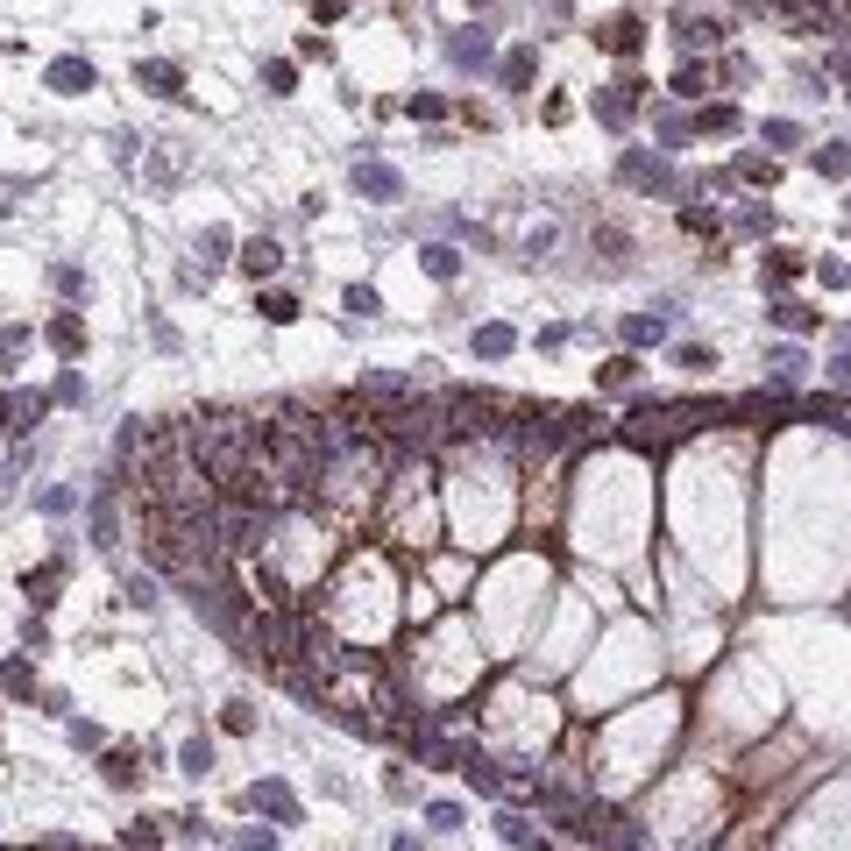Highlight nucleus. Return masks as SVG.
Returning <instances> with one entry per match:
<instances>
[{"instance_id":"4468645a","label":"nucleus","mask_w":851,"mask_h":851,"mask_svg":"<svg viewBox=\"0 0 851 851\" xmlns=\"http://www.w3.org/2000/svg\"><path fill=\"white\" fill-rule=\"evenodd\" d=\"M50 348H57V355H79V348H86L79 313H57V320H50Z\"/></svg>"},{"instance_id":"a211bd4d","label":"nucleus","mask_w":851,"mask_h":851,"mask_svg":"<svg viewBox=\"0 0 851 851\" xmlns=\"http://www.w3.org/2000/svg\"><path fill=\"white\" fill-rule=\"evenodd\" d=\"M511 348H518V334H511V327H476V355H483V362H504Z\"/></svg>"},{"instance_id":"7ed1b4c3","label":"nucleus","mask_w":851,"mask_h":851,"mask_svg":"<svg viewBox=\"0 0 851 851\" xmlns=\"http://www.w3.org/2000/svg\"><path fill=\"white\" fill-rule=\"evenodd\" d=\"M355 192L376 199V206H391V199H405V178H398L391 164H369V157H362V164H355Z\"/></svg>"},{"instance_id":"e433bc0d","label":"nucleus","mask_w":851,"mask_h":851,"mask_svg":"<svg viewBox=\"0 0 851 851\" xmlns=\"http://www.w3.org/2000/svg\"><path fill=\"white\" fill-rule=\"evenodd\" d=\"M220 724H227V731H256V710H249V703H227Z\"/></svg>"},{"instance_id":"412c9836","label":"nucleus","mask_w":851,"mask_h":851,"mask_svg":"<svg viewBox=\"0 0 851 851\" xmlns=\"http://www.w3.org/2000/svg\"><path fill=\"white\" fill-rule=\"evenodd\" d=\"M660 334H667V320H660V313H632V320H625V341H632V348H653Z\"/></svg>"},{"instance_id":"3c124183","label":"nucleus","mask_w":851,"mask_h":851,"mask_svg":"<svg viewBox=\"0 0 851 851\" xmlns=\"http://www.w3.org/2000/svg\"><path fill=\"white\" fill-rule=\"evenodd\" d=\"M476 8H483V0H476Z\"/></svg>"},{"instance_id":"a878e982","label":"nucleus","mask_w":851,"mask_h":851,"mask_svg":"<svg viewBox=\"0 0 851 851\" xmlns=\"http://www.w3.org/2000/svg\"><path fill=\"white\" fill-rule=\"evenodd\" d=\"M816 171H823V178H851V149H844V142L816 149Z\"/></svg>"},{"instance_id":"c03bdc74","label":"nucleus","mask_w":851,"mask_h":851,"mask_svg":"<svg viewBox=\"0 0 851 851\" xmlns=\"http://www.w3.org/2000/svg\"><path fill=\"white\" fill-rule=\"evenodd\" d=\"M227 242H235L227 227H206V263H220V256H227Z\"/></svg>"},{"instance_id":"473e14b6","label":"nucleus","mask_w":851,"mask_h":851,"mask_svg":"<svg viewBox=\"0 0 851 851\" xmlns=\"http://www.w3.org/2000/svg\"><path fill=\"white\" fill-rule=\"evenodd\" d=\"M795 142H802L795 121H766V149H795Z\"/></svg>"},{"instance_id":"09e8293b","label":"nucleus","mask_w":851,"mask_h":851,"mask_svg":"<svg viewBox=\"0 0 851 851\" xmlns=\"http://www.w3.org/2000/svg\"><path fill=\"white\" fill-rule=\"evenodd\" d=\"M391 851H426V844H419V837H412V830H405V837H398V844H391Z\"/></svg>"},{"instance_id":"f03ea898","label":"nucleus","mask_w":851,"mask_h":851,"mask_svg":"<svg viewBox=\"0 0 851 851\" xmlns=\"http://www.w3.org/2000/svg\"><path fill=\"white\" fill-rule=\"evenodd\" d=\"M242 802H249L256 816H270V823H298V795H291L284 781H256V788H249Z\"/></svg>"},{"instance_id":"2f4dec72","label":"nucleus","mask_w":851,"mask_h":851,"mask_svg":"<svg viewBox=\"0 0 851 851\" xmlns=\"http://www.w3.org/2000/svg\"><path fill=\"white\" fill-rule=\"evenodd\" d=\"M263 86H270V93H291V86H298V71L277 57V64H263Z\"/></svg>"},{"instance_id":"2eb2a0df","label":"nucleus","mask_w":851,"mask_h":851,"mask_svg":"<svg viewBox=\"0 0 851 851\" xmlns=\"http://www.w3.org/2000/svg\"><path fill=\"white\" fill-rule=\"evenodd\" d=\"M632 383H639V362L632 355H617V362L596 369V391H632Z\"/></svg>"},{"instance_id":"dca6fc26","label":"nucleus","mask_w":851,"mask_h":851,"mask_svg":"<svg viewBox=\"0 0 851 851\" xmlns=\"http://www.w3.org/2000/svg\"><path fill=\"white\" fill-rule=\"evenodd\" d=\"M178 773L206 781V773H213V745H206V738H185V745H178Z\"/></svg>"},{"instance_id":"b1692460","label":"nucleus","mask_w":851,"mask_h":851,"mask_svg":"<svg viewBox=\"0 0 851 851\" xmlns=\"http://www.w3.org/2000/svg\"><path fill=\"white\" fill-rule=\"evenodd\" d=\"M36 419H43V398H36V391H29V398H8V433H29Z\"/></svg>"},{"instance_id":"4c0bfd02","label":"nucleus","mask_w":851,"mask_h":851,"mask_svg":"<svg viewBox=\"0 0 851 851\" xmlns=\"http://www.w3.org/2000/svg\"><path fill=\"white\" fill-rule=\"evenodd\" d=\"M128 603L149 610V603H157V582H149V575H128Z\"/></svg>"},{"instance_id":"7c9ffc66","label":"nucleus","mask_w":851,"mask_h":851,"mask_svg":"<svg viewBox=\"0 0 851 851\" xmlns=\"http://www.w3.org/2000/svg\"><path fill=\"white\" fill-rule=\"evenodd\" d=\"M71 504H79V497H71V490H64V483H50V490H43V497H36V511H50V518H64V511H71Z\"/></svg>"},{"instance_id":"a18cd8bd","label":"nucleus","mask_w":851,"mask_h":851,"mask_svg":"<svg viewBox=\"0 0 851 851\" xmlns=\"http://www.w3.org/2000/svg\"><path fill=\"white\" fill-rule=\"evenodd\" d=\"M674 362H681V369H717V355H710V348H681Z\"/></svg>"},{"instance_id":"de8ad7c7","label":"nucleus","mask_w":851,"mask_h":851,"mask_svg":"<svg viewBox=\"0 0 851 851\" xmlns=\"http://www.w3.org/2000/svg\"><path fill=\"white\" fill-rule=\"evenodd\" d=\"M830 369H837V383H844V391H851V355H844V362H830Z\"/></svg>"},{"instance_id":"9b49d317","label":"nucleus","mask_w":851,"mask_h":851,"mask_svg":"<svg viewBox=\"0 0 851 851\" xmlns=\"http://www.w3.org/2000/svg\"><path fill=\"white\" fill-rule=\"evenodd\" d=\"M532 79H539V50L518 43V50L504 57V93H532Z\"/></svg>"},{"instance_id":"393cba45","label":"nucleus","mask_w":851,"mask_h":851,"mask_svg":"<svg viewBox=\"0 0 851 851\" xmlns=\"http://www.w3.org/2000/svg\"><path fill=\"white\" fill-rule=\"evenodd\" d=\"M100 773H107V788H135V781H142V773H135V752H107Z\"/></svg>"},{"instance_id":"6ab92c4d","label":"nucleus","mask_w":851,"mask_h":851,"mask_svg":"<svg viewBox=\"0 0 851 851\" xmlns=\"http://www.w3.org/2000/svg\"><path fill=\"white\" fill-rule=\"evenodd\" d=\"M256 313H263L270 327H291V320H298V298H291V291H263V298H256Z\"/></svg>"},{"instance_id":"423d86ee","label":"nucleus","mask_w":851,"mask_h":851,"mask_svg":"<svg viewBox=\"0 0 851 851\" xmlns=\"http://www.w3.org/2000/svg\"><path fill=\"white\" fill-rule=\"evenodd\" d=\"M135 86H142V93H157V100H178V93H185V71H178V64H164V57H149V64H135Z\"/></svg>"},{"instance_id":"39448f33","label":"nucleus","mask_w":851,"mask_h":851,"mask_svg":"<svg viewBox=\"0 0 851 851\" xmlns=\"http://www.w3.org/2000/svg\"><path fill=\"white\" fill-rule=\"evenodd\" d=\"M43 86H50V93H64V100H71V93H93V86H100V79H93V64H86V57H57V64H50V71H43Z\"/></svg>"},{"instance_id":"f8f14e48","label":"nucleus","mask_w":851,"mask_h":851,"mask_svg":"<svg viewBox=\"0 0 851 851\" xmlns=\"http://www.w3.org/2000/svg\"><path fill=\"white\" fill-rule=\"evenodd\" d=\"M447 57H454L461 71H483V64H490V36H447Z\"/></svg>"},{"instance_id":"c9c22d12","label":"nucleus","mask_w":851,"mask_h":851,"mask_svg":"<svg viewBox=\"0 0 851 851\" xmlns=\"http://www.w3.org/2000/svg\"><path fill=\"white\" fill-rule=\"evenodd\" d=\"M795 376H802V355L781 348V355H773V383H795Z\"/></svg>"},{"instance_id":"72a5a7b5","label":"nucleus","mask_w":851,"mask_h":851,"mask_svg":"<svg viewBox=\"0 0 851 851\" xmlns=\"http://www.w3.org/2000/svg\"><path fill=\"white\" fill-rule=\"evenodd\" d=\"M674 93H688V100H695V93H703V64H695V57H688V64L674 71Z\"/></svg>"},{"instance_id":"58836bf2","label":"nucleus","mask_w":851,"mask_h":851,"mask_svg":"<svg viewBox=\"0 0 851 851\" xmlns=\"http://www.w3.org/2000/svg\"><path fill=\"white\" fill-rule=\"evenodd\" d=\"M681 227H688V235H717V213H703V206H688V213H681Z\"/></svg>"},{"instance_id":"6e6552de","label":"nucleus","mask_w":851,"mask_h":851,"mask_svg":"<svg viewBox=\"0 0 851 851\" xmlns=\"http://www.w3.org/2000/svg\"><path fill=\"white\" fill-rule=\"evenodd\" d=\"M724 22L717 15H703V8H674V43L681 50H703V36H717Z\"/></svg>"},{"instance_id":"1a4fd4ad","label":"nucleus","mask_w":851,"mask_h":851,"mask_svg":"<svg viewBox=\"0 0 851 851\" xmlns=\"http://www.w3.org/2000/svg\"><path fill=\"white\" fill-rule=\"evenodd\" d=\"M497 837H504L511 851H554L547 837L532 830V816H518V809H504V816H497Z\"/></svg>"},{"instance_id":"49530a36","label":"nucleus","mask_w":851,"mask_h":851,"mask_svg":"<svg viewBox=\"0 0 851 851\" xmlns=\"http://www.w3.org/2000/svg\"><path fill=\"white\" fill-rule=\"evenodd\" d=\"M412 114H419V121H433V114H447V100H440V93H419V100H412Z\"/></svg>"},{"instance_id":"cd10ccee","label":"nucleus","mask_w":851,"mask_h":851,"mask_svg":"<svg viewBox=\"0 0 851 851\" xmlns=\"http://www.w3.org/2000/svg\"><path fill=\"white\" fill-rule=\"evenodd\" d=\"M348 313H355V320H376V313H383V298H376L369 284H348Z\"/></svg>"},{"instance_id":"a19ab883","label":"nucleus","mask_w":851,"mask_h":851,"mask_svg":"<svg viewBox=\"0 0 851 851\" xmlns=\"http://www.w3.org/2000/svg\"><path fill=\"white\" fill-rule=\"evenodd\" d=\"M79 398H86V383H79V376L64 369V376H57V405H79Z\"/></svg>"},{"instance_id":"f3484780","label":"nucleus","mask_w":851,"mask_h":851,"mask_svg":"<svg viewBox=\"0 0 851 851\" xmlns=\"http://www.w3.org/2000/svg\"><path fill=\"white\" fill-rule=\"evenodd\" d=\"M277 263H284L277 242H249V249H242V270H249V277H277Z\"/></svg>"},{"instance_id":"f704fd0d","label":"nucleus","mask_w":851,"mask_h":851,"mask_svg":"<svg viewBox=\"0 0 851 851\" xmlns=\"http://www.w3.org/2000/svg\"><path fill=\"white\" fill-rule=\"evenodd\" d=\"M766 277H773V284H788V277H802V263H795L788 249H773V263H766Z\"/></svg>"},{"instance_id":"5701e85b","label":"nucleus","mask_w":851,"mask_h":851,"mask_svg":"<svg viewBox=\"0 0 851 851\" xmlns=\"http://www.w3.org/2000/svg\"><path fill=\"white\" fill-rule=\"evenodd\" d=\"M773 327H788V334H809V327H816V313H809V305H795V298H781V305H773Z\"/></svg>"},{"instance_id":"0eeeda50","label":"nucleus","mask_w":851,"mask_h":851,"mask_svg":"<svg viewBox=\"0 0 851 851\" xmlns=\"http://www.w3.org/2000/svg\"><path fill=\"white\" fill-rule=\"evenodd\" d=\"M596 43H603V50H617V57H632V50L646 43V22H639V15H610V22L596 29Z\"/></svg>"},{"instance_id":"bb28decb","label":"nucleus","mask_w":851,"mask_h":851,"mask_svg":"<svg viewBox=\"0 0 851 851\" xmlns=\"http://www.w3.org/2000/svg\"><path fill=\"white\" fill-rule=\"evenodd\" d=\"M22 348H29V327H8V334H0V376L22 362Z\"/></svg>"},{"instance_id":"8fccbe9b","label":"nucleus","mask_w":851,"mask_h":851,"mask_svg":"<svg viewBox=\"0 0 851 851\" xmlns=\"http://www.w3.org/2000/svg\"><path fill=\"white\" fill-rule=\"evenodd\" d=\"M0 426H8V398H0Z\"/></svg>"},{"instance_id":"aec40b11","label":"nucleus","mask_w":851,"mask_h":851,"mask_svg":"<svg viewBox=\"0 0 851 851\" xmlns=\"http://www.w3.org/2000/svg\"><path fill=\"white\" fill-rule=\"evenodd\" d=\"M461 773H469V788H476V795H504V788H511V781H504V773H497V766H490L483 752H476L469 766H461Z\"/></svg>"},{"instance_id":"79ce46f5","label":"nucleus","mask_w":851,"mask_h":851,"mask_svg":"<svg viewBox=\"0 0 851 851\" xmlns=\"http://www.w3.org/2000/svg\"><path fill=\"white\" fill-rule=\"evenodd\" d=\"M738 178H766L773 185V157H738Z\"/></svg>"},{"instance_id":"c756f323","label":"nucleus","mask_w":851,"mask_h":851,"mask_svg":"<svg viewBox=\"0 0 851 851\" xmlns=\"http://www.w3.org/2000/svg\"><path fill=\"white\" fill-rule=\"evenodd\" d=\"M426 830H461V802H426Z\"/></svg>"},{"instance_id":"9d476101","label":"nucleus","mask_w":851,"mask_h":851,"mask_svg":"<svg viewBox=\"0 0 851 851\" xmlns=\"http://www.w3.org/2000/svg\"><path fill=\"white\" fill-rule=\"evenodd\" d=\"M57 582H64V561H43V568L22 575V596H29L36 610H50V603H57Z\"/></svg>"},{"instance_id":"f257e3e1","label":"nucleus","mask_w":851,"mask_h":851,"mask_svg":"<svg viewBox=\"0 0 851 851\" xmlns=\"http://www.w3.org/2000/svg\"><path fill=\"white\" fill-rule=\"evenodd\" d=\"M617 178L639 185V192H674V164L667 157H646V149H625V157H617Z\"/></svg>"},{"instance_id":"37998d69","label":"nucleus","mask_w":851,"mask_h":851,"mask_svg":"<svg viewBox=\"0 0 851 851\" xmlns=\"http://www.w3.org/2000/svg\"><path fill=\"white\" fill-rule=\"evenodd\" d=\"M235 851H277V837H270V830H242Z\"/></svg>"},{"instance_id":"20e7f679","label":"nucleus","mask_w":851,"mask_h":851,"mask_svg":"<svg viewBox=\"0 0 851 851\" xmlns=\"http://www.w3.org/2000/svg\"><path fill=\"white\" fill-rule=\"evenodd\" d=\"M632 107H639V79H617L610 93H596V121L603 128H632Z\"/></svg>"},{"instance_id":"ddd939ff","label":"nucleus","mask_w":851,"mask_h":851,"mask_svg":"<svg viewBox=\"0 0 851 851\" xmlns=\"http://www.w3.org/2000/svg\"><path fill=\"white\" fill-rule=\"evenodd\" d=\"M419 263H426V277H440V284H447V277H461V249H447V242H426V249H419Z\"/></svg>"},{"instance_id":"c85d7f7f","label":"nucleus","mask_w":851,"mask_h":851,"mask_svg":"<svg viewBox=\"0 0 851 851\" xmlns=\"http://www.w3.org/2000/svg\"><path fill=\"white\" fill-rule=\"evenodd\" d=\"M703 135H738V107H703Z\"/></svg>"},{"instance_id":"4be33fe9","label":"nucleus","mask_w":851,"mask_h":851,"mask_svg":"<svg viewBox=\"0 0 851 851\" xmlns=\"http://www.w3.org/2000/svg\"><path fill=\"white\" fill-rule=\"evenodd\" d=\"M0 695H36V674H29V660H0Z\"/></svg>"},{"instance_id":"ea45409f","label":"nucleus","mask_w":851,"mask_h":851,"mask_svg":"<svg viewBox=\"0 0 851 851\" xmlns=\"http://www.w3.org/2000/svg\"><path fill=\"white\" fill-rule=\"evenodd\" d=\"M121 844H128V851H157V823H135Z\"/></svg>"}]
</instances>
